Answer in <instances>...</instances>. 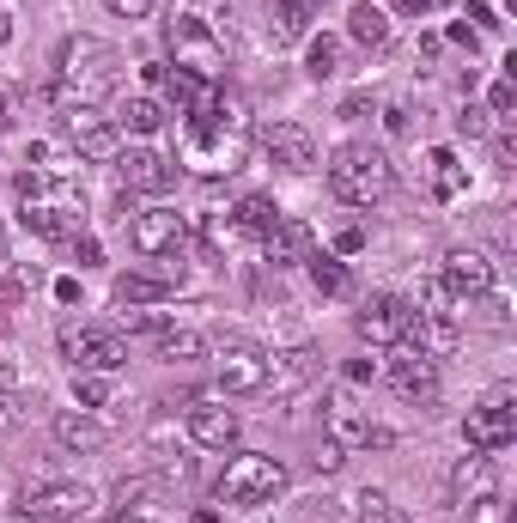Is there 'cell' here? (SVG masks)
Segmentation results:
<instances>
[{
    "label": "cell",
    "instance_id": "obj_1",
    "mask_svg": "<svg viewBox=\"0 0 517 523\" xmlns=\"http://www.w3.org/2000/svg\"><path fill=\"white\" fill-rule=\"evenodd\" d=\"M256 146V122H250V104L238 92H207L189 116H183V165L195 177H232L244 171Z\"/></svg>",
    "mask_w": 517,
    "mask_h": 523
},
{
    "label": "cell",
    "instance_id": "obj_2",
    "mask_svg": "<svg viewBox=\"0 0 517 523\" xmlns=\"http://www.w3.org/2000/svg\"><path fill=\"white\" fill-rule=\"evenodd\" d=\"M116 67H122V55L104 43V37H67L61 43V55H55V80H49V104L55 110H73V104H104L110 92H116Z\"/></svg>",
    "mask_w": 517,
    "mask_h": 523
},
{
    "label": "cell",
    "instance_id": "obj_3",
    "mask_svg": "<svg viewBox=\"0 0 517 523\" xmlns=\"http://www.w3.org/2000/svg\"><path fill=\"white\" fill-rule=\"evenodd\" d=\"M329 189L347 207H372V201H384L396 189V165H390L384 146L347 140V146H335V153H329Z\"/></svg>",
    "mask_w": 517,
    "mask_h": 523
},
{
    "label": "cell",
    "instance_id": "obj_4",
    "mask_svg": "<svg viewBox=\"0 0 517 523\" xmlns=\"http://www.w3.org/2000/svg\"><path fill=\"white\" fill-rule=\"evenodd\" d=\"M19 219H25V232H37L49 244L80 238V201L67 189H55V177H43V171L19 177Z\"/></svg>",
    "mask_w": 517,
    "mask_h": 523
},
{
    "label": "cell",
    "instance_id": "obj_5",
    "mask_svg": "<svg viewBox=\"0 0 517 523\" xmlns=\"http://www.w3.org/2000/svg\"><path fill=\"white\" fill-rule=\"evenodd\" d=\"M165 43H171L177 73H195V80L219 86V73H226V37H219L207 19H195V13H171Z\"/></svg>",
    "mask_w": 517,
    "mask_h": 523
},
{
    "label": "cell",
    "instance_id": "obj_6",
    "mask_svg": "<svg viewBox=\"0 0 517 523\" xmlns=\"http://www.w3.org/2000/svg\"><path fill=\"white\" fill-rule=\"evenodd\" d=\"M92 487L86 481H31L25 493H19V511L31 517V523H80V517H92Z\"/></svg>",
    "mask_w": 517,
    "mask_h": 523
},
{
    "label": "cell",
    "instance_id": "obj_7",
    "mask_svg": "<svg viewBox=\"0 0 517 523\" xmlns=\"http://www.w3.org/2000/svg\"><path fill=\"white\" fill-rule=\"evenodd\" d=\"M286 493V469L274 457H232V469L219 475V499H232V505H274Z\"/></svg>",
    "mask_w": 517,
    "mask_h": 523
},
{
    "label": "cell",
    "instance_id": "obj_8",
    "mask_svg": "<svg viewBox=\"0 0 517 523\" xmlns=\"http://www.w3.org/2000/svg\"><path fill=\"white\" fill-rule=\"evenodd\" d=\"M329 444H341V451H390L396 432L365 414V408L353 402V390H335V396H329Z\"/></svg>",
    "mask_w": 517,
    "mask_h": 523
},
{
    "label": "cell",
    "instance_id": "obj_9",
    "mask_svg": "<svg viewBox=\"0 0 517 523\" xmlns=\"http://www.w3.org/2000/svg\"><path fill=\"white\" fill-rule=\"evenodd\" d=\"M493 280H499V268H493V256H487V250H451V256H445V268H438V286L451 292V305L487 298V292H493Z\"/></svg>",
    "mask_w": 517,
    "mask_h": 523
},
{
    "label": "cell",
    "instance_id": "obj_10",
    "mask_svg": "<svg viewBox=\"0 0 517 523\" xmlns=\"http://www.w3.org/2000/svg\"><path fill=\"white\" fill-rule=\"evenodd\" d=\"M61 134L73 140V153H80V159H116V153H122V134H116V122H110V116H98L92 104H73V110H61Z\"/></svg>",
    "mask_w": 517,
    "mask_h": 523
},
{
    "label": "cell",
    "instance_id": "obj_11",
    "mask_svg": "<svg viewBox=\"0 0 517 523\" xmlns=\"http://www.w3.org/2000/svg\"><path fill=\"white\" fill-rule=\"evenodd\" d=\"M463 438H469V451H505V444L517 438L511 390H493L481 408H469V420H463Z\"/></svg>",
    "mask_w": 517,
    "mask_h": 523
},
{
    "label": "cell",
    "instance_id": "obj_12",
    "mask_svg": "<svg viewBox=\"0 0 517 523\" xmlns=\"http://www.w3.org/2000/svg\"><path fill=\"white\" fill-rule=\"evenodd\" d=\"M384 384L402 396V402H414V408H426V402H438V359H426V353H390L384 359Z\"/></svg>",
    "mask_w": 517,
    "mask_h": 523
},
{
    "label": "cell",
    "instance_id": "obj_13",
    "mask_svg": "<svg viewBox=\"0 0 517 523\" xmlns=\"http://www.w3.org/2000/svg\"><path fill=\"white\" fill-rule=\"evenodd\" d=\"M116 177H122V195H165L177 183V165L153 146H128V153H116Z\"/></svg>",
    "mask_w": 517,
    "mask_h": 523
},
{
    "label": "cell",
    "instance_id": "obj_14",
    "mask_svg": "<svg viewBox=\"0 0 517 523\" xmlns=\"http://www.w3.org/2000/svg\"><path fill=\"white\" fill-rule=\"evenodd\" d=\"M219 390H226V396L268 390V353L256 341H226V347H219Z\"/></svg>",
    "mask_w": 517,
    "mask_h": 523
},
{
    "label": "cell",
    "instance_id": "obj_15",
    "mask_svg": "<svg viewBox=\"0 0 517 523\" xmlns=\"http://www.w3.org/2000/svg\"><path fill=\"white\" fill-rule=\"evenodd\" d=\"M408 317H414L408 298L378 292V298H365V311L353 317V329H359V341H372V347H396V341H402V329H408Z\"/></svg>",
    "mask_w": 517,
    "mask_h": 523
},
{
    "label": "cell",
    "instance_id": "obj_16",
    "mask_svg": "<svg viewBox=\"0 0 517 523\" xmlns=\"http://www.w3.org/2000/svg\"><path fill=\"white\" fill-rule=\"evenodd\" d=\"M67 353H73V365H86V371H122L128 365L122 329H73L67 335Z\"/></svg>",
    "mask_w": 517,
    "mask_h": 523
},
{
    "label": "cell",
    "instance_id": "obj_17",
    "mask_svg": "<svg viewBox=\"0 0 517 523\" xmlns=\"http://www.w3.org/2000/svg\"><path fill=\"white\" fill-rule=\"evenodd\" d=\"M268 153H274L280 171L305 177V171H317V134H311L305 122H274V128H268Z\"/></svg>",
    "mask_w": 517,
    "mask_h": 523
},
{
    "label": "cell",
    "instance_id": "obj_18",
    "mask_svg": "<svg viewBox=\"0 0 517 523\" xmlns=\"http://www.w3.org/2000/svg\"><path fill=\"white\" fill-rule=\"evenodd\" d=\"M134 250L140 256H177L183 250V213H171V207L134 213Z\"/></svg>",
    "mask_w": 517,
    "mask_h": 523
},
{
    "label": "cell",
    "instance_id": "obj_19",
    "mask_svg": "<svg viewBox=\"0 0 517 523\" xmlns=\"http://www.w3.org/2000/svg\"><path fill=\"white\" fill-rule=\"evenodd\" d=\"M238 432H244V420H238L232 408H219V402H195V408H189V438L207 444V451H226V444H238Z\"/></svg>",
    "mask_w": 517,
    "mask_h": 523
},
{
    "label": "cell",
    "instance_id": "obj_20",
    "mask_svg": "<svg viewBox=\"0 0 517 523\" xmlns=\"http://www.w3.org/2000/svg\"><path fill=\"white\" fill-rule=\"evenodd\" d=\"M317 371H323V353H317V347H292V353H274V359H268V384H274L280 396H292V390H305Z\"/></svg>",
    "mask_w": 517,
    "mask_h": 523
},
{
    "label": "cell",
    "instance_id": "obj_21",
    "mask_svg": "<svg viewBox=\"0 0 517 523\" xmlns=\"http://www.w3.org/2000/svg\"><path fill=\"white\" fill-rule=\"evenodd\" d=\"M183 268H159V274H122L116 280V305H165L177 292Z\"/></svg>",
    "mask_w": 517,
    "mask_h": 523
},
{
    "label": "cell",
    "instance_id": "obj_22",
    "mask_svg": "<svg viewBox=\"0 0 517 523\" xmlns=\"http://www.w3.org/2000/svg\"><path fill=\"white\" fill-rule=\"evenodd\" d=\"M55 444H61V451H104V444H110V426L92 420L86 408H80V414L61 408V414H55Z\"/></svg>",
    "mask_w": 517,
    "mask_h": 523
},
{
    "label": "cell",
    "instance_id": "obj_23",
    "mask_svg": "<svg viewBox=\"0 0 517 523\" xmlns=\"http://www.w3.org/2000/svg\"><path fill=\"white\" fill-rule=\"evenodd\" d=\"M262 244H268V262H274V268L311 262V226H305V219H286V213H280V226H274Z\"/></svg>",
    "mask_w": 517,
    "mask_h": 523
},
{
    "label": "cell",
    "instance_id": "obj_24",
    "mask_svg": "<svg viewBox=\"0 0 517 523\" xmlns=\"http://www.w3.org/2000/svg\"><path fill=\"white\" fill-rule=\"evenodd\" d=\"M426 183H432V195H438V201H457V195L469 189V171L457 165L451 146H432V153H426Z\"/></svg>",
    "mask_w": 517,
    "mask_h": 523
},
{
    "label": "cell",
    "instance_id": "obj_25",
    "mask_svg": "<svg viewBox=\"0 0 517 523\" xmlns=\"http://www.w3.org/2000/svg\"><path fill=\"white\" fill-rule=\"evenodd\" d=\"M347 37H353L359 49H384V43H390V19H384V7L359 0V7L347 13Z\"/></svg>",
    "mask_w": 517,
    "mask_h": 523
},
{
    "label": "cell",
    "instance_id": "obj_26",
    "mask_svg": "<svg viewBox=\"0 0 517 523\" xmlns=\"http://www.w3.org/2000/svg\"><path fill=\"white\" fill-rule=\"evenodd\" d=\"M499 487V475H493V463L487 457H463L457 469H451V493L469 505V499H481V493H493Z\"/></svg>",
    "mask_w": 517,
    "mask_h": 523
},
{
    "label": "cell",
    "instance_id": "obj_27",
    "mask_svg": "<svg viewBox=\"0 0 517 523\" xmlns=\"http://www.w3.org/2000/svg\"><path fill=\"white\" fill-rule=\"evenodd\" d=\"M232 226H238V232H250V238H268V232L280 226V207H274L268 195H244V201L232 207Z\"/></svg>",
    "mask_w": 517,
    "mask_h": 523
},
{
    "label": "cell",
    "instance_id": "obj_28",
    "mask_svg": "<svg viewBox=\"0 0 517 523\" xmlns=\"http://www.w3.org/2000/svg\"><path fill=\"white\" fill-rule=\"evenodd\" d=\"M116 122H122L128 134H140V140H146V134H159V128H165V104H159V98H128Z\"/></svg>",
    "mask_w": 517,
    "mask_h": 523
},
{
    "label": "cell",
    "instance_id": "obj_29",
    "mask_svg": "<svg viewBox=\"0 0 517 523\" xmlns=\"http://www.w3.org/2000/svg\"><path fill=\"white\" fill-rule=\"evenodd\" d=\"M311 280H317L323 298H347V292H353V274H347V262H335V256H311Z\"/></svg>",
    "mask_w": 517,
    "mask_h": 523
},
{
    "label": "cell",
    "instance_id": "obj_30",
    "mask_svg": "<svg viewBox=\"0 0 517 523\" xmlns=\"http://www.w3.org/2000/svg\"><path fill=\"white\" fill-rule=\"evenodd\" d=\"M353 523H408V517H402V505H390V493H359Z\"/></svg>",
    "mask_w": 517,
    "mask_h": 523
},
{
    "label": "cell",
    "instance_id": "obj_31",
    "mask_svg": "<svg viewBox=\"0 0 517 523\" xmlns=\"http://www.w3.org/2000/svg\"><path fill=\"white\" fill-rule=\"evenodd\" d=\"M305 67H311V80H335V73H341V43L335 37H311Z\"/></svg>",
    "mask_w": 517,
    "mask_h": 523
},
{
    "label": "cell",
    "instance_id": "obj_32",
    "mask_svg": "<svg viewBox=\"0 0 517 523\" xmlns=\"http://www.w3.org/2000/svg\"><path fill=\"white\" fill-rule=\"evenodd\" d=\"M159 353H165V359H201V353H207V335H195V329H165V335H159Z\"/></svg>",
    "mask_w": 517,
    "mask_h": 523
},
{
    "label": "cell",
    "instance_id": "obj_33",
    "mask_svg": "<svg viewBox=\"0 0 517 523\" xmlns=\"http://www.w3.org/2000/svg\"><path fill=\"white\" fill-rule=\"evenodd\" d=\"M116 329H128V335H165V329H171V317H159V311H140V305H122Z\"/></svg>",
    "mask_w": 517,
    "mask_h": 523
},
{
    "label": "cell",
    "instance_id": "obj_34",
    "mask_svg": "<svg viewBox=\"0 0 517 523\" xmlns=\"http://www.w3.org/2000/svg\"><path fill=\"white\" fill-rule=\"evenodd\" d=\"M73 396H80V408H104L110 402V371H86V378L73 384Z\"/></svg>",
    "mask_w": 517,
    "mask_h": 523
},
{
    "label": "cell",
    "instance_id": "obj_35",
    "mask_svg": "<svg viewBox=\"0 0 517 523\" xmlns=\"http://www.w3.org/2000/svg\"><path fill=\"white\" fill-rule=\"evenodd\" d=\"M31 292H37V268H13L7 286H0V305H19V298H31Z\"/></svg>",
    "mask_w": 517,
    "mask_h": 523
},
{
    "label": "cell",
    "instance_id": "obj_36",
    "mask_svg": "<svg viewBox=\"0 0 517 523\" xmlns=\"http://www.w3.org/2000/svg\"><path fill=\"white\" fill-rule=\"evenodd\" d=\"M469 523H511V511L499 493H481V499H469Z\"/></svg>",
    "mask_w": 517,
    "mask_h": 523
},
{
    "label": "cell",
    "instance_id": "obj_37",
    "mask_svg": "<svg viewBox=\"0 0 517 523\" xmlns=\"http://www.w3.org/2000/svg\"><path fill=\"white\" fill-rule=\"evenodd\" d=\"M457 128H463L469 140H487V134H493V116H487L481 104H463V116H457Z\"/></svg>",
    "mask_w": 517,
    "mask_h": 523
},
{
    "label": "cell",
    "instance_id": "obj_38",
    "mask_svg": "<svg viewBox=\"0 0 517 523\" xmlns=\"http://www.w3.org/2000/svg\"><path fill=\"white\" fill-rule=\"evenodd\" d=\"M146 493H153V475H134V481H116V493H110V499L128 511V505H134V499H146Z\"/></svg>",
    "mask_w": 517,
    "mask_h": 523
},
{
    "label": "cell",
    "instance_id": "obj_39",
    "mask_svg": "<svg viewBox=\"0 0 517 523\" xmlns=\"http://www.w3.org/2000/svg\"><path fill=\"white\" fill-rule=\"evenodd\" d=\"M268 31H274V43H299V37H305L311 25H299L292 13H280V7H274V25H268Z\"/></svg>",
    "mask_w": 517,
    "mask_h": 523
},
{
    "label": "cell",
    "instance_id": "obj_40",
    "mask_svg": "<svg viewBox=\"0 0 517 523\" xmlns=\"http://www.w3.org/2000/svg\"><path fill=\"white\" fill-rule=\"evenodd\" d=\"M511 104H517V86H511V80H499V86L487 92V116H511Z\"/></svg>",
    "mask_w": 517,
    "mask_h": 523
},
{
    "label": "cell",
    "instance_id": "obj_41",
    "mask_svg": "<svg viewBox=\"0 0 517 523\" xmlns=\"http://www.w3.org/2000/svg\"><path fill=\"white\" fill-rule=\"evenodd\" d=\"M19 390H31V378H25L13 359H0V396H19Z\"/></svg>",
    "mask_w": 517,
    "mask_h": 523
},
{
    "label": "cell",
    "instance_id": "obj_42",
    "mask_svg": "<svg viewBox=\"0 0 517 523\" xmlns=\"http://www.w3.org/2000/svg\"><path fill=\"white\" fill-rule=\"evenodd\" d=\"M274 7H280V13H292L299 25H311V19L323 13V0H274Z\"/></svg>",
    "mask_w": 517,
    "mask_h": 523
},
{
    "label": "cell",
    "instance_id": "obj_43",
    "mask_svg": "<svg viewBox=\"0 0 517 523\" xmlns=\"http://www.w3.org/2000/svg\"><path fill=\"white\" fill-rule=\"evenodd\" d=\"M104 7H110L116 19H146V13H153V0H104Z\"/></svg>",
    "mask_w": 517,
    "mask_h": 523
},
{
    "label": "cell",
    "instance_id": "obj_44",
    "mask_svg": "<svg viewBox=\"0 0 517 523\" xmlns=\"http://www.w3.org/2000/svg\"><path fill=\"white\" fill-rule=\"evenodd\" d=\"M19 396H0V432H19Z\"/></svg>",
    "mask_w": 517,
    "mask_h": 523
},
{
    "label": "cell",
    "instance_id": "obj_45",
    "mask_svg": "<svg viewBox=\"0 0 517 523\" xmlns=\"http://www.w3.org/2000/svg\"><path fill=\"white\" fill-rule=\"evenodd\" d=\"M73 256H80V268H92V262H104V250H98V238H73Z\"/></svg>",
    "mask_w": 517,
    "mask_h": 523
},
{
    "label": "cell",
    "instance_id": "obj_46",
    "mask_svg": "<svg viewBox=\"0 0 517 523\" xmlns=\"http://www.w3.org/2000/svg\"><path fill=\"white\" fill-rule=\"evenodd\" d=\"M341 463H347V451H341V444H323V451H317V469H323V475H335Z\"/></svg>",
    "mask_w": 517,
    "mask_h": 523
},
{
    "label": "cell",
    "instance_id": "obj_47",
    "mask_svg": "<svg viewBox=\"0 0 517 523\" xmlns=\"http://www.w3.org/2000/svg\"><path fill=\"white\" fill-rule=\"evenodd\" d=\"M469 19H475V31H493L499 19H493V7H487V0H469Z\"/></svg>",
    "mask_w": 517,
    "mask_h": 523
},
{
    "label": "cell",
    "instance_id": "obj_48",
    "mask_svg": "<svg viewBox=\"0 0 517 523\" xmlns=\"http://www.w3.org/2000/svg\"><path fill=\"white\" fill-rule=\"evenodd\" d=\"M445 37H451V43H469V49H475V43H481V31H475V25H469V19H457V25H451V31H445Z\"/></svg>",
    "mask_w": 517,
    "mask_h": 523
},
{
    "label": "cell",
    "instance_id": "obj_49",
    "mask_svg": "<svg viewBox=\"0 0 517 523\" xmlns=\"http://www.w3.org/2000/svg\"><path fill=\"white\" fill-rule=\"evenodd\" d=\"M384 128H390V134H408L414 122H408V110H402V104H390V110H384Z\"/></svg>",
    "mask_w": 517,
    "mask_h": 523
},
{
    "label": "cell",
    "instance_id": "obj_50",
    "mask_svg": "<svg viewBox=\"0 0 517 523\" xmlns=\"http://www.w3.org/2000/svg\"><path fill=\"white\" fill-rule=\"evenodd\" d=\"M55 298H61V305H80V280H73V274L55 280Z\"/></svg>",
    "mask_w": 517,
    "mask_h": 523
},
{
    "label": "cell",
    "instance_id": "obj_51",
    "mask_svg": "<svg viewBox=\"0 0 517 523\" xmlns=\"http://www.w3.org/2000/svg\"><path fill=\"white\" fill-rule=\"evenodd\" d=\"M359 244H365V232H359V226H347V232H341V238H335V250H341V256H353V250H359Z\"/></svg>",
    "mask_w": 517,
    "mask_h": 523
},
{
    "label": "cell",
    "instance_id": "obj_52",
    "mask_svg": "<svg viewBox=\"0 0 517 523\" xmlns=\"http://www.w3.org/2000/svg\"><path fill=\"white\" fill-rule=\"evenodd\" d=\"M365 110H372V92H353V98L341 104V116H365Z\"/></svg>",
    "mask_w": 517,
    "mask_h": 523
},
{
    "label": "cell",
    "instance_id": "obj_53",
    "mask_svg": "<svg viewBox=\"0 0 517 523\" xmlns=\"http://www.w3.org/2000/svg\"><path fill=\"white\" fill-rule=\"evenodd\" d=\"M396 13H408V19H420V13H432V0H390Z\"/></svg>",
    "mask_w": 517,
    "mask_h": 523
},
{
    "label": "cell",
    "instance_id": "obj_54",
    "mask_svg": "<svg viewBox=\"0 0 517 523\" xmlns=\"http://www.w3.org/2000/svg\"><path fill=\"white\" fill-rule=\"evenodd\" d=\"M7 37H13V25H7V13H0V43H7Z\"/></svg>",
    "mask_w": 517,
    "mask_h": 523
},
{
    "label": "cell",
    "instance_id": "obj_55",
    "mask_svg": "<svg viewBox=\"0 0 517 523\" xmlns=\"http://www.w3.org/2000/svg\"><path fill=\"white\" fill-rule=\"evenodd\" d=\"M0 128H7V98H0Z\"/></svg>",
    "mask_w": 517,
    "mask_h": 523
},
{
    "label": "cell",
    "instance_id": "obj_56",
    "mask_svg": "<svg viewBox=\"0 0 517 523\" xmlns=\"http://www.w3.org/2000/svg\"><path fill=\"white\" fill-rule=\"evenodd\" d=\"M0 262H7V232H0Z\"/></svg>",
    "mask_w": 517,
    "mask_h": 523
},
{
    "label": "cell",
    "instance_id": "obj_57",
    "mask_svg": "<svg viewBox=\"0 0 517 523\" xmlns=\"http://www.w3.org/2000/svg\"><path fill=\"white\" fill-rule=\"evenodd\" d=\"M116 523H128V517H116Z\"/></svg>",
    "mask_w": 517,
    "mask_h": 523
}]
</instances>
